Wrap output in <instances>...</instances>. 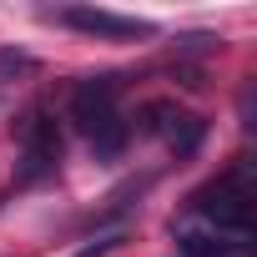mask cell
Wrapping results in <instances>:
<instances>
[{
  "label": "cell",
  "mask_w": 257,
  "mask_h": 257,
  "mask_svg": "<svg viewBox=\"0 0 257 257\" xmlns=\"http://www.w3.org/2000/svg\"><path fill=\"white\" fill-rule=\"evenodd\" d=\"M116 96H121L116 76H86V81L71 91V121L81 126L86 137L106 132L111 121H121V106H116Z\"/></svg>",
  "instance_id": "3"
},
{
  "label": "cell",
  "mask_w": 257,
  "mask_h": 257,
  "mask_svg": "<svg viewBox=\"0 0 257 257\" xmlns=\"http://www.w3.org/2000/svg\"><path fill=\"white\" fill-rule=\"evenodd\" d=\"M202 137H207V121H197V116H182V121H177V132H172L167 142H172V152H177V157H192V152L202 147Z\"/></svg>",
  "instance_id": "8"
},
{
  "label": "cell",
  "mask_w": 257,
  "mask_h": 257,
  "mask_svg": "<svg viewBox=\"0 0 257 257\" xmlns=\"http://www.w3.org/2000/svg\"><path fill=\"white\" fill-rule=\"evenodd\" d=\"M247 247V237H232V232H217V227H187L182 237H177V252L182 257H232V252H242Z\"/></svg>",
  "instance_id": "5"
},
{
  "label": "cell",
  "mask_w": 257,
  "mask_h": 257,
  "mask_svg": "<svg viewBox=\"0 0 257 257\" xmlns=\"http://www.w3.org/2000/svg\"><path fill=\"white\" fill-rule=\"evenodd\" d=\"M177 121H182V111H177L172 101H147V106H142V126H147V132H157V137H172Z\"/></svg>",
  "instance_id": "7"
},
{
  "label": "cell",
  "mask_w": 257,
  "mask_h": 257,
  "mask_svg": "<svg viewBox=\"0 0 257 257\" xmlns=\"http://www.w3.org/2000/svg\"><path fill=\"white\" fill-rule=\"evenodd\" d=\"M16 137H21V167H16V177L21 182L56 177V167H61V132H56L51 111H31L16 126Z\"/></svg>",
  "instance_id": "2"
},
{
  "label": "cell",
  "mask_w": 257,
  "mask_h": 257,
  "mask_svg": "<svg viewBox=\"0 0 257 257\" xmlns=\"http://www.w3.org/2000/svg\"><path fill=\"white\" fill-rule=\"evenodd\" d=\"M192 207L207 227L232 232V237H252V167L247 162L227 167L212 187H202L192 197Z\"/></svg>",
  "instance_id": "1"
},
{
  "label": "cell",
  "mask_w": 257,
  "mask_h": 257,
  "mask_svg": "<svg viewBox=\"0 0 257 257\" xmlns=\"http://www.w3.org/2000/svg\"><path fill=\"white\" fill-rule=\"evenodd\" d=\"M31 71H36V56H31V51H0V81L31 76Z\"/></svg>",
  "instance_id": "9"
},
{
  "label": "cell",
  "mask_w": 257,
  "mask_h": 257,
  "mask_svg": "<svg viewBox=\"0 0 257 257\" xmlns=\"http://www.w3.org/2000/svg\"><path fill=\"white\" fill-rule=\"evenodd\" d=\"M61 26L81 31V36H101V41H137V36H157L152 21H137V16H116V11H96V6H66L56 11Z\"/></svg>",
  "instance_id": "4"
},
{
  "label": "cell",
  "mask_w": 257,
  "mask_h": 257,
  "mask_svg": "<svg viewBox=\"0 0 257 257\" xmlns=\"http://www.w3.org/2000/svg\"><path fill=\"white\" fill-rule=\"evenodd\" d=\"M116 242H121V237H101V242H91V247H81L76 257H106V252H111Z\"/></svg>",
  "instance_id": "10"
},
{
  "label": "cell",
  "mask_w": 257,
  "mask_h": 257,
  "mask_svg": "<svg viewBox=\"0 0 257 257\" xmlns=\"http://www.w3.org/2000/svg\"><path fill=\"white\" fill-rule=\"evenodd\" d=\"M126 142H132V126H126V116H121V121H111V126H106V132H96V137H91L96 162H116V157L126 152Z\"/></svg>",
  "instance_id": "6"
}]
</instances>
